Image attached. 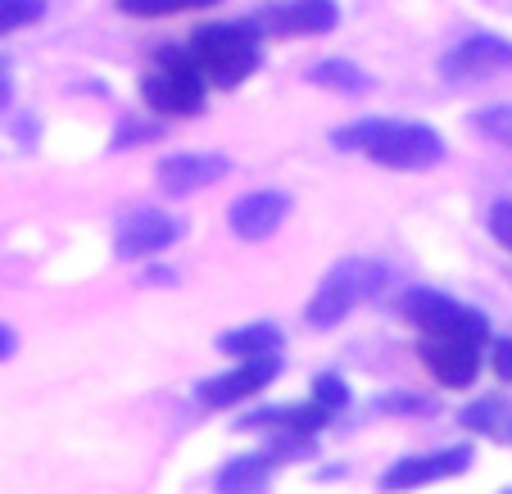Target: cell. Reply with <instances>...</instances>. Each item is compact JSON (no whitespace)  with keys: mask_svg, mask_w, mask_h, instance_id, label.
<instances>
[{"mask_svg":"<svg viewBox=\"0 0 512 494\" xmlns=\"http://www.w3.org/2000/svg\"><path fill=\"white\" fill-rule=\"evenodd\" d=\"M508 436H512V422H508Z\"/></svg>","mask_w":512,"mask_h":494,"instance_id":"26","label":"cell"},{"mask_svg":"<svg viewBox=\"0 0 512 494\" xmlns=\"http://www.w3.org/2000/svg\"><path fill=\"white\" fill-rule=\"evenodd\" d=\"M336 5L331 0H295V5H272L263 10V28L281 32V37H318V32L336 28Z\"/></svg>","mask_w":512,"mask_h":494,"instance_id":"12","label":"cell"},{"mask_svg":"<svg viewBox=\"0 0 512 494\" xmlns=\"http://www.w3.org/2000/svg\"><path fill=\"white\" fill-rule=\"evenodd\" d=\"M494 377L512 381V340H499V345H494Z\"/></svg>","mask_w":512,"mask_h":494,"instance_id":"23","label":"cell"},{"mask_svg":"<svg viewBox=\"0 0 512 494\" xmlns=\"http://www.w3.org/2000/svg\"><path fill=\"white\" fill-rule=\"evenodd\" d=\"M141 91L159 114H195V109L204 105L200 68L186 64V59H177V55H168L155 73H145Z\"/></svg>","mask_w":512,"mask_h":494,"instance_id":"5","label":"cell"},{"mask_svg":"<svg viewBox=\"0 0 512 494\" xmlns=\"http://www.w3.org/2000/svg\"><path fill=\"white\" fill-rule=\"evenodd\" d=\"M508 245H512V241H508Z\"/></svg>","mask_w":512,"mask_h":494,"instance_id":"27","label":"cell"},{"mask_svg":"<svg viewBox=\"0 0 512 494\" xmlns=\"http://www.w3.org/2000/svg\"><path fill=\"white\" fill-rule=\"evenodd\" d=\"M277 377V363H272V354H259V359H245L241 368L223 372V377H209L200 386V404L209 408H227V404H241V399L259 395L268 381Z\"/></svg>","mask_w":512,"mask_h":494,"instance_id":"7","label":"cell"},{"mask_svg":"<svg viewBox=\"0 0 512 494\" xmlns=\"http://www.w3.org/2000/svg\"><path fill=\"white\" fill-rule=\"evenodd\" d=\"M499 413H503V408L494 404V399H485V404H472V408H467L463 422H467V427H476V431H494V427H499Z\"/></svg>","mask_w":512,"mask_h":494,"instance_id":"21","label":"cell"},{"mask_svg":"<svg viewBox=\"0 0 512 494\" xmlns=\"http://www.w3.org/2000/svg\"><path fill=\"white\" fill-rule=\"evenodd\" d=\"M14 345H19V340H14V331L5 327V322H0V359H10V354H14Z\"/></svg>","mask_w":512,"mask_h":494,"instance_id":"24","label":"cell"},{"mask_svg":"<svg viewBox=\"0 0 512 494\" xmlns=\"http://www.w3.org/2000/svg\"><path fill=\"white\" fill-rule=\"evenodd\" d=\"M399 309H404L426 336H458V340H472V345H481V340L490 336V322H485L476 309H467V304L449 300V295L413 291Z\"/></svg>","mask_w":512,"mask_h":494,"instance_id":"4","label":"cell"},{"mask_svg":"<svg viewBox=\"0 0 512 494\" xmlns=\"http://www.w3.org/2000/svg\"><path fill=\"white\" fill-rule=\"evenodd\" d=\"M336 146L345 150H363L368 159L386 168H435L445 159V141L431 132L426 123H395V118H368L358 127H345L336 132Z\"/></svg>","mask_w":512,"mask_h":494,"instance_id":"1","label":"cell"},{"mask_svg":"<svg viewBox=\"0 0 512 494\" xmlns=\"http://www.w3.org/2000/svg\"><path fill=\"white\" fill-rule=\"evenodd\" d=\"M290 214V195L286 191H250L232 204V232L241 241H263L272 236Z\"/></svg>","mask_w":512,"mask_h":494,"instance_id":"11","label":"cell"},{"mask_svg":"<svg viewBox=\"0 0 512 494\" xmlns=\"http://www.w3.org/2000/svg\"><path fill=\"white\" fill-rule=\"evenodd\" d=\"M445 78H490V73H503L512 68V41L503 37H467L458 41L454 50L445 55Z\"/></svg>","mask_w":512,"mask_h":494,"instance_id":"8","label":"cell"},{"mask_svg":"<svg viewBox=\"0 0 512 494\" xmlns=\"http://www.w3.org/2000/svg\"><path fill=\"white\" fill-rule=\"evenodd\" d=\"M227 177V159L223 155H168L159 164V186L168 195H191L204 191V186L223 182Z\"/></svg>","mask_w":512,"mask_h":494,"instance_id":"13","label":"cell"},{"mask_svg":"<svg viewBox=\"0 0 512 494\" xmlns=\"http://www.w3.org/2000/svg\"><path fill=\"white\" fill-rule=\"evenodd\" d=\"M386 286V268L372 259H345L327 272V281L318 286V295L309 300V322L313 327H336L354 304H363L368 295H377Z\"/></svg>","mask_w":512,"mask_h":494,"instance_id":"3","label":"cell"},{"mask_svg":"<svg viewBox=\"0 0 512 494\" xmlns=\"http://www.w3.org/2000/svg\"><path fill=\"white\" fill-rule=\"evenodd\" d=\"M277 345H281V331L272 322H250V327H236L227 336H218V349L236 354V359H259V354H272Z\"/></svg>","mask_w":512,"mask_h":494,"instance_id":"14","label":"cell"},{"mask_svg":"<svg viewBox=\"0 0 512 494\" xmlns=\"http://www.w3.org/2000/svg\"><path fill=\"white\" fill-rule=\"evenodd\" d=\"M195 50V68H200L209 82L218 87H236L259 68V41H254V28H241V23H213V28H200L191 41Z\"/></svg>","mask_w":512,"mask_h":494,"instance_id":"2","label":"cell"},{"mask_svg":"<svg viewBox=\"0 0 512 494\" xmlns=\"http://www.w3.org/2000/svg\"><path fill=\"white\" fill-rule=\"evenodd\" d=\"M485 136H499V141H512V105H494V109H481L472 118Z\"/></svg>","mask_w":512,"mask_h":494,"instance_id":"19","label":"cell"},{"mask_svg":"<svg viewBox=\"0 0 512 494\" xmlns=\"http://www.w3.org/2000/svg\"><path fill=\"white\" fill-rule=\"evenodd\" d=\"M309 78L318 82V87L345 91V96H354V91L368 87V73H363L358 64H349V59H322V64L309 68Z\"/></svg>","mask_w":512,"mask_h":494,"instance_id":"16","label":"cell"},{"mask_svg":"<svg viewBox=\"0 0 512 494\" xmlns=\"http://www.w3.org/2000/svg\"><path fill=\"white\" fill-rule=\"evenodd\" d=\"M5 100H10V64L0 59V105H5Z\"/></svg>","mask_w":512,"mask_h":494,"instance_id":"25","label":"cell"},{"mask_svg":"<svg viewBox=\"0 0 512 494\" xmlns=\"http://www.w3.org/2000/svg\"><path fill=\"white\" fill-rule=\"evenodd\" d=\"M182 236V223L159 209H141L118 227V259H150V254L168 250V245Z\"/></svg>","mask_w":512,"mask_h":494,"instance_id":"9","label":"cell"},{"mask_svg":"<svg viewBox=\"0 0 512 494\" xmlns=\"http://www.w3.org/2000/svg\"><path fill=\"white\" fill-rule=\"evenodd\" d=\"M272 476V458H236V463H227L223 472H218V494H259L263 485H268Z\"/></svg>","mask_w":512,"mask_h":494,"instance_id":"15","label":"cell"},{"mask_svg":"<svg viewBox=\"0 0 512 494\" xmlns=\"http://www.w3.org/2000/svg\"><path fill=\"white\" fill-rule=\"evenodd\" d=\"M313 399H318L327 413H336V408L349 404V390H345V381H340V377H318V386H313Z\"/></svg>","mask_w":512,"mask_h":494,"instance_id":"20","label":"cell"},{"mask_svg":"<svg viewBox=\"0 0 512 494\" xmlns=\"http://www.w3.org/2000/svg\"><path fill=\"white\" fill-rule=\"evenodd\" d=\"M472 467V449H440V454H422V458H404L395 463L381 485L386 490H417V485H431V481H445V476H458Z\"/></svg>","mask_w":512,"mask_h":494,"instance_id":"10","label":"cell"},{"mask_svg":"<svg viewBox=\"0 0 512 494\" xmlns=\"http://www.w3.org/2000/svg\"><path fill=\"white\" fill-rule=\"evenodd\" d=\"M481 345L458 336H426L422 340V363L431 368V377H440V386L463 390L476 381V368H481Z\"/></svg>","mask_w":512,"mask_h":494,"instance_id":"6","label":"cell"},{"mask_svg":"<svg viewBox=\"0 0 512 494\" xmlns=\"http://www.w3.org/2000/svg\"><path fill=\"white\" fill-rule=\"evenodd\" d=\"M218 0H123V14L136 19H164V14H182V10H209Z\"/></svg>","mask_w":512,"mask_h":494,"instance_id":"17","label":"cell"},{"mask_svg":"<svg viewBox=\"0 0 512 494\" xmlns=\"http://www.w3.org/2000/svg\"><path fill=\"white\" fill-rule=\"evenodd\" d=\"M41 10H46V0H0V32L28 28L41 19Z\"/></svg>","mask_w":512,"mask_h":494,"instance_id":"18","label":"cell"},{"mask_svg":"<svg viewBox=\"0 0 512 494\" xmlns=\"http://www.w3.org/2000/svg\"><path fill=\"white\" fill-rule=\"evenodd\" d=\"M490 232L499 236L503 245L512 241V200H503V204H494L490 209Z\"/></svg>","mask_w":512,"mask_h":494,"instance_id":"22","label":"cell"}]
</instances>
